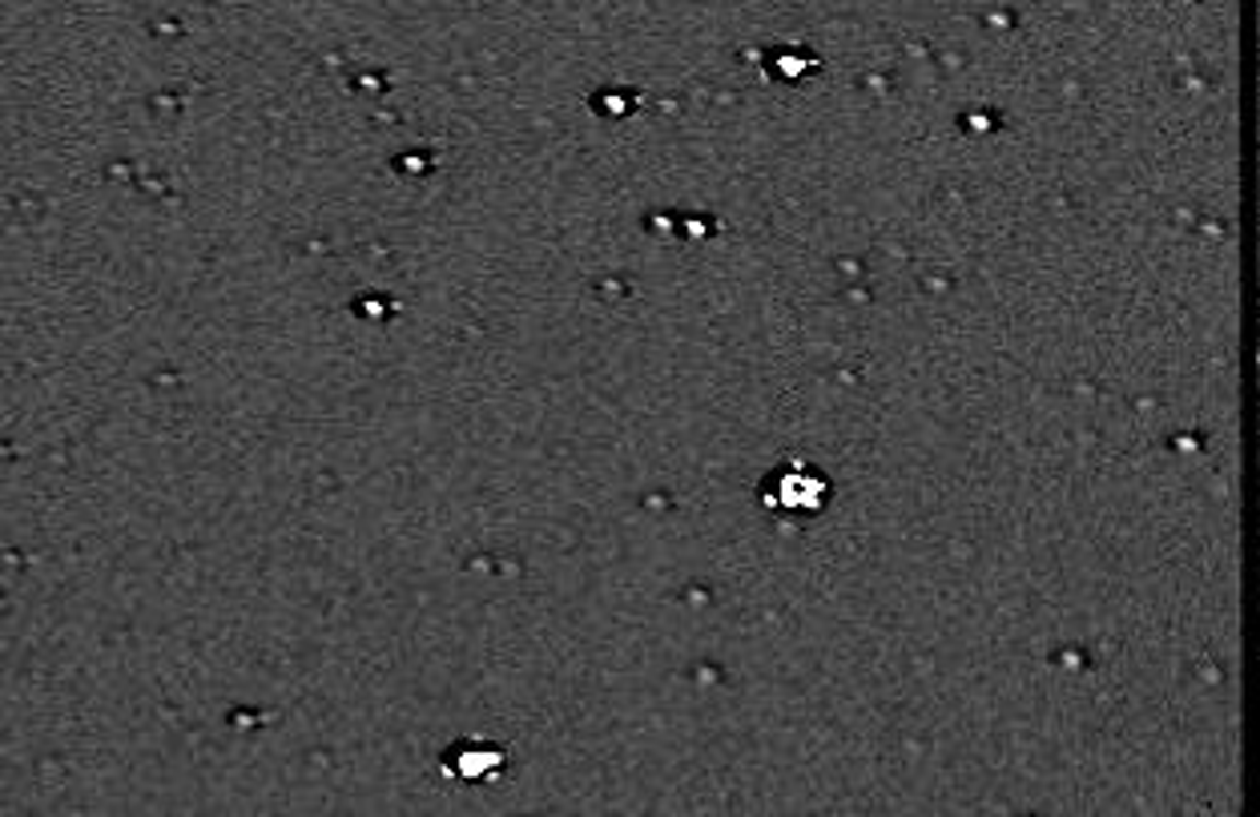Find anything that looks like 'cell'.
<instances>
[{
	"label": "cell",
	"instance_id": "obj_1",
	"mask_svg": "<svg viewBox=\"0 0 1260 817\" xmlns=\"http://www.w3.org/2000/svg\"><path fill=\"white\" fill-rule=\"evenodd\" d=\"M782 492H777V504L789 511H806V508H818V499H822V480L813 475V471H786L782 475Z\"/></svg>",
	"mask_w": 1260,
	"mask_h": 817
}]
</instances>
